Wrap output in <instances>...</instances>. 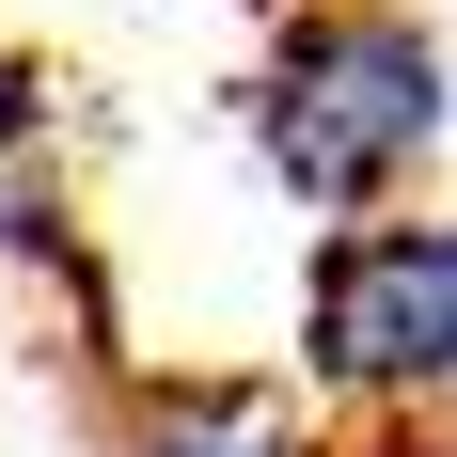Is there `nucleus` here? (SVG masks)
I'll list each match as a JSON object with an SVG mask.
<instances>
[{"mask_svg": "<svg viewBox=\"0 0 457 457\" xmlns=\"http://www.w3.org/2000/svg\"><path fill=\"white\" fill-rule=\"evenodd\" d=\"M442 127H457V63H442L426 16H395V0H316V16L269 47V79H253V158H269L331 237L395 221V189L442 158Z\"/></svg>", "mask_w": 457, "mask_h": 457, "instance_id": "1", "label": "nucleus"}, {"mask_svg": "<svg viewBox=\"0 0 457 457\" xmlns=\"http://www.w3.org/2000/svg\"><path fill=\"white\" fill-rule=\"evenodd\" d=\"M300 395L363 426H457V221H347L316 253Z\"/></svg>", "mask_w": 457, "mask_h": 457, "instance_id": "2", "label": "nucleus"}, {"mask_svg": "<svg viewBox=\"0 0 457 457\" xmlns=\"http://www.w3.org/2000/svg\"><path fill=\"white\" fill-rule=\"evenodd\" d=\"M111 457H347V442L300 378H158V395H127Z\"/></svg>", "mask_w": 457, "mask_h": 457, "instance_id": "3", "label": "nucleus"}, {"mask_svg": "<svg viewBox=\"0 0 457 457\" xmlns=\"http://www.w3.org/2000/svg\"><path fill=\"white\" fill-rule=\"evenodd\" d=\"M0 253H63V174H47V95L0 63Z\"/></svg>", "mask_w": 457, "mask_h": 457, "instance_id": "4", "label": "nucleus"}, {"mask_svg": "<svg viewBox=\"0 0 457 457\" xmlns=\"http://www.w3.org/2000/svg\"><path fill=\"white\" fill-rule=\"evenodd\" d=\"M347 457H457V426H363Z\"/></svg>", "mask_w": 457, "mask_h": 457, "instance_id": "5", "label": "nucleus"}]
</instances>
